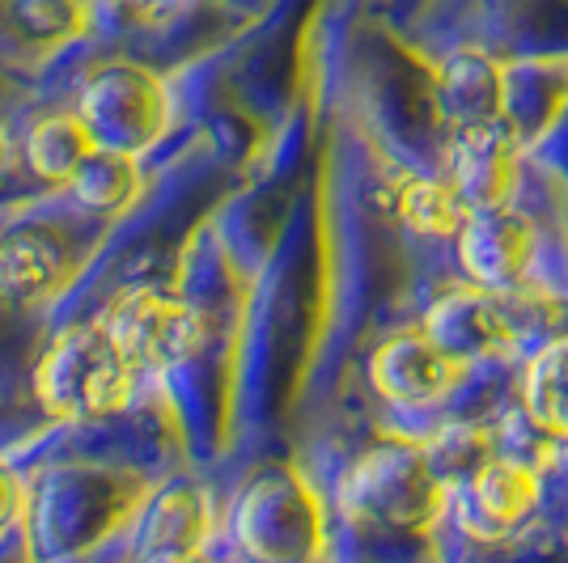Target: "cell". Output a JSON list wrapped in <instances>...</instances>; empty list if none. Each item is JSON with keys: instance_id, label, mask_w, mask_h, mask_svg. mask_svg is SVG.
Returning a JSON list of instances; mask_svg holds the SVG:
<instances>
[{"instance_id": "ffe728a7", "label": "cell", "mask_w": 568, "mask_h": 563, "mask_svg": "<svg viewBox=\"0 0 568 563\" xmlns=\"http://www.w3.org/2000/svg\"><path fill=\"white\" fill-rule=\"evenodd\" d=\"M26 509H30V495H26L22 479L0 467V539L13 534V525H22Z\"/></svg>"}, {"instance_id": "44dd1931", "label": "cell", "mask_w": 568, "mask_h": 563, "mask_svg": "<svg viewBox=\"0 0 568 563\" xmlns=\"http://www.w3.org/2000/svg\"><path fill=\"white\" fill-rule=\"evenodd\" d=\"M530 162L544 165L551 178H560V183L568 187V111H565V119L556 123V132L530 153Z\"/></svg>"}, {"instance_id": "3957f363", "label": "cell", "mask_w": 568, "mask_h": 563, "mask_svg": "<svg viewBox=\"0 0 568 563\" xmlns=\"http://www.w3.org/2000/svg\"><path fill=\"white\" fill-rule=\"evenodd\" d=\"M544 516L568 521V458L556 467H535L497 453L450 492L446 530L479 546H497L526 534Z\"/></svg>"}, {"instance_id": "9c48e42d", "label": "cell", "mask_w": 568, "mask_h": 563, "mask_svg": "<svg viewBox=\"0 0 568 563\" xmlns=\"http://www.w3.org/2000/svg\"><path fill=\"white\" fill-rule=\"evenodd\" d=\"M530 153L521 149L500 123L450 132L442 149V178L458 191V199L471 212L509 208L518 199L521 174Z\"/></svg>"}, {"instance_id": "ac0fdd59", "label": "cell", "mask_w": 568, "mask_h": 563, "mask_svg": "<svg viewBox=\"0 0 568 563\" xmlns=\"http://www.w3.org/2000/svg\"><path fill=\"white\" fill-rule=\"evenodd\" d=\"M442 563H568V521L544 516L526 534L497 546L458 539L454 530L442 534Z\"/></svg>"}, {"instance_id": "ba28073f", "label": "cell", "mask_w": 568, "mask_h": 563, "mask_svg": "<svg viewBox=\"0 0 568 563\" xmlns=\"http://www.w3.org/2000/svg\"><path fill=\"white\" fill-rule=\"evenodd\" d=\"M463 48L500 64L568 60V0H484L463 4Z\"/></svg>"}, {"instance_id": "d6986e66", "label": "cell", "mask_w": 568, "mask_h": 563, "mask_svg": "<svg viewBox=\"0 0 568 563\" xmlns=\"http://www.w3.org/2000/svg\"><path fill=\"white\" fill-rule=\"evenodd\" d=\"M90 22L81 4H0V39L18 51H51L77 39Z\"/></svg>"}, {"instance_id": "7a4b0ae2", "label": "cell", "mask_w": 568, "mask_h": 563, "mask_svg": "<svg viewBox=\"0 0 568 563\" xmlns=\"http://www.w3.org/2000/svg\"><path fill=\"white\" fill-rule=\"evenodd\" d=\"M230 534L246 563H327V495L297 462H272L242 488Z\"/></svg>"}, {"instance_id": "7402d4cb", "label": "cell", "mask_w": 568, "mask_h": 563, "mask_svg": "<svg viewBox=\"0 0 568 563\" xmlns=\"http://www.w3.org/2000/svg\"><path fill=\"white\" fill-rule=\"evenodd\" d=\"M0 563H34V560H30V551H26V546L18 551V555H13V546H4V551H0Z\"/></svg>"}, {"instance_id": "d4e9b609", "label": "cell", "mask_w": 568, "mask_h": 563, "mask_svg": "<svg viewBox=\"0 0 568 563\" xmlns=\"http://www.w3.org/2000/svg\"><path fill=\"white\" fill-rule=\"evenodd\" d=\"M565 458H568V446H565Z\"/></svg>"}, {"instance_id": "52a82bcc", "label": "cell", "mask_w": 568, "mask_h": 563, "mask_svg": "<svg viewBox=\"0 0 568 563\" xmlns=\"http://www.w3.org/2000/svg\"><path fill=\"white\" fill-rule=\"evenodd\" d=\"M535 255H539V229L518 204H509V208L467 216L463 234L454 242V272L467 288L514 297L530 288Z\"/></svg>"}, {"instance_id": "2e32d148", "label": "cell", "mask_w": 568, "mask_h": 563, "mask_svg": "<svg viewBox=\"0 0 568 563\" xmlns=\"http://www.w3.org/2000/svg\"><path fill=\"white\" fill-rule=\"evenodd\" d=\"M90 153H94V141L72 111L43 115L22 141V157L30 165V174L51 183V187H69Z\"/></svg>"}, {"instance_id": "277c9868", "label": "cell", "mask_w": 568, "mask_h": 563, "mask_svg": "<svg viewBox=\"0 0 568 563\" xmlns=\"http://www.w3.org/2000/svg\"><path fill=\"white\" fill-rule=\"evenodd\" d=\"M141 369L111 344V335L90 323L51 344L34 365V399L55 420H98L115 416L136 395Z\"/></svg>"}, {"instance_id": "8992f818", "label": "cell", "mask_w": 568, "mask_h": 563, "mask_svg": "<svg viewBox=\"0 0 568 563\" xmlns=\"http://www.w3.org/2000/svg\"><path fill=\"white\" fill-rule=\"evenodd\" d=\"M136 369H183L209 344V318L183 297L132 288L94 318Z\"/></svg>"}, {"instance_id": "8fae6325", "label": "cell", "mask_w": 568, "mask_h": 563, "mask_svg": "<svg viewBox=\"0 0 568 563\" xmlns=\"http://www.w3.org/2000/svg\"><path fill=\"white\" fill-rule=\"evenodd\" d=\"M500 76H505V64L479 48L450 51L428 64L433 106H437L446 136L500 123Z\"/></svg>"}, {"instance_id": "5bb4252c", "label": "cell", "mask_w": 568, "mask_h": 563, "mask_svg": "<svg viewBox=\"0 0 568 563\" xmlns=\"http://www.w3.org/2000/svg\"><path fill=\"white\" fill-rule=\"evenodd\" d=\"M390 208L403 234L428 250H454L471 216V208L458 199V191L442 174H416L403 165H395V178H390Z\"/></svg>"}, {"instance_id": "30bf717a", "label": "cell", "mask_w": 568, "mask_h": 563, "mask_svg": "<svg viewBox=\"0 0 568 563\" xmlns=\"http://www.w3.org/2000/svg\"><path fill=\"white\" fill-rule=\"evenodd\" d=\"M72 280H77V250L64 234L39 225L0 234V306H48Z\"/></svg>"}, {"instance_id": "603a6c76", "label": "cell", "mask_w": 568, "mask_h": 563, "mask_svg": "<svg viewBox=\"0 0 568 563\" xmlns=\"http://www.w3.org/2000/svg\"><path fill=\"white\" fill-rule=\"evenodd\" d=\"M9 157H13V144H9V136H4V127H0V174L9 170Z\"/></svg>"}, {"instance_id": "7c38bea8", "label": "cell", "mask_w": 568, "mask_h": 563, "mask_svg": "<svg viewBox=\"0 0 568 563\" xmlns=\"http://www.w3.org/2000/svg\"><path fill=\"white\" fill-rule=\"evenodd\" d=\"M568 111V60H521L500 76V127L535 153Z\"/></svg>"}, {"instance_id": "e0dca14e", "label": "cell", "mask_w": 568, "mask_h": 563, "mask_svg": "<svg viewBox=\"0 0 568 563\" xmlns=\"http://www.w3.org/2000/svg\"><path fill=\"white\" fill-rule=\"evenodd\" d=\"M144 191V174L136 157H119L106 149H94L85 165L77 170V178L69 183L72 204L90 216H119L128 212Z\"/></svg>"}, {"instance_id": "cb8c5ba5", "label": "cell", "mask_w": 568, "mask_h": 563, "mask_svg": "<svg viewBox=\"0 0 568 563\" xmlns=\"http://www.w3.org/2000/svg\"><path fill=\"white\" fill-rule=\"evenodd\" d=\"M166 563H209V560H166Z\"/></svg>"}, {"instance_id": "6da1fadb", "label": "cell", "mask_w": 568, "mask_h": 563, "mask_svg": "<svg viewBox=\"0 0 568 563\" xmlns=\"http://www.w3.org/2000/svg\"><path fill=\"white\" fill-rule=\"evenodd\" d=\"M471 373L475 369L442 352L420 327L390 330L361 356V381L374 402L378 432L412 446H425L437 428H446Z\"/></svg>"}, {"instance_id": "5b68a950", "label": "cell", "mask_w": 568, "mask_h": 563, "mask_svg": "<svg viewBox=\"0 0 568 563\" xmlns=\"http://www.w3.org/2000/svg\"><path fill=\"white\" fill-rule=\"evenodd\" d=\"M72 115L81 119L94 149L141 162V153H149L170 132L174 102L162 72L136 60H111L81 81Z\"/></svg>"}, {"instance_id": "9a60e30c", "label": "cell", "mask_w": 568, "mask_h": 563, "mask_svg": "<svg viewBox=\"0 0 568 563\" xmlns=\"http://www.w3.org/2000/svg\"><path fill=\"white\" fill-rule=\"evenodd\" d=\"M518 411L544 441L568 446V330L535 348L518 373Z\"/></svg>"}, {"instance_id": "4fadbf2b", "label": "cell", "mask_w": 568, "mask_h": 563, "mask_svg": "<svg viewBox=\"0 0 568 563\" xmlns=\"http://www.w3.org/2000/svg\"><path fill=\"white\" fill-rule=\"evenodd\" d=\"M216 539V509L204 488L174 483L158 492L144 509L141 555L144 563L166 560H209V546Z\"/></svg>"}]
</instances>
